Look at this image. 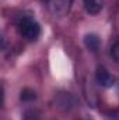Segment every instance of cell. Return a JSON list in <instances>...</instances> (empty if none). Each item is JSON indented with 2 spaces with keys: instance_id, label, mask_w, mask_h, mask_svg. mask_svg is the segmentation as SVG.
I'll use <instances>...</instances> for the list:
<instances>
[{
  "instance_id": "6da1fadb",
  "label": "cell",
  "mask_w": 119,
  "mask_h": 120,
  "mask_svg": "<svg viewBox=\"0 0 119 120\" xmlns=\"http://www.w3.org/2000/svg\"><path fill=\"white\" fill-rule=\"evenodd\" d=\"M17 30H18L20 35L24 39L31 41V42L36 41L39 38V35H41V27H39V24L36 22V20H34L32 17H28V15L21 17L18 20Z\"/></svg>"
},
{
  "instance_id": "7a4b0ae2",
  "label": "cell",
  "mask_w": 119,
  "mask_h": 120,
  "mask_svg": "<svg viewBox=\"0 0 119 120\" xmlns=\"http://www.w3.org/2000/svg\"><path fill=\"white\" fill-rule=\"evenodd\" d=\"M95 80H97V82L101 85V87H104V88H109V87H112L114 85V77L111 75V73L105 68V67H98V70H97V74H95Z\"/></svg>"
},
{
  "instance_id": "3957f363",
  "label": "cell",
  "mask_w": 119,
  "mask_h": 120,
  "mask_svg": "<svg viewBox=\"0 0 119 120\" xmlns=\"http://www.w3.org/2000/svg\"><path fill=\"white\" fill-rule=\"evenodd\" d=\"M71 1L73 0H48V4L55 14H66L70 10Z\"/></svg>"
},
{
  "instance_id": "277c9868",
  "label": "cell",
  "mask_w": 119,
  "mask_h": 120,
  "mask_svg": "<svg viewBox=\"0 0 119 120\" xmlns=\"http://www.w3.org/2000/svg\"><path fill=\"white\" fill-rule=\"evenodd\" d=\"M104 3L105 0H83L84 8L90 15H97L98 13H101V10L104 8Z\"/></svg>"
},
{
  "instance_id": "5b68a950",
  "label": "cell",
  "mask_w": 119,
  "mask_h": 120,
  "mask_svg": "<svg viewBox=\"0 0 119 120\" xmlns=\"http://www.w3.org/2000/svg\"><path fill=\"white\" fill-rule=\"evenodd\" d=\"M84 43H86V46L88 48L91 52H97V50L99 49L101 41H99L98 35H95V34H88V35H86V38H84Z\"/></svg>"
},
{
  "instance_id": "8992f818",
  "label": "cell",
  "mask_w": 119,
  "mask_h": 120,
  "mask_svg": "<svg viewBox=\"0 0 119 120\" xmlns=\"http://www.w3.org/2000/svg\"><path fill=\"white\" fill-rule=\"evenodd\" d=\"M35 99H36L35 91L25 88V90L21 92V101H24V102H32V101H35Z\"/></svg>"
},
{
  "instance_id": "52a82bcc",
  "label": "cell",
  "mask_w": 119,
  "mask_h": 120,
  "mask_svg": "<svg viewBox=\"0 0 119 120\" xmlns=\"http://www.w3.org/2000/svg\"><path fill=\"white\" fill-rule=\"evenodd\" d=\"M111 55H112L114 60L119 64V39L112 45V48H111Z\"/></svg>"
}]
</instances>
